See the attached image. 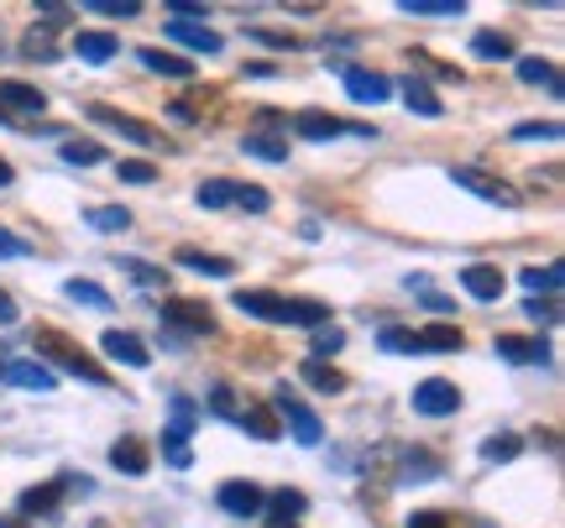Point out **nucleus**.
I'll use <instances>...</instances> for the list:
<instances>
[{
  "label": "nucleus",
  "instance_id": "e433bc0d",
  "mask_svg": "<svg viewBox=\"0 0 565 528\" xmlns=\"http://www.w3.org/2000/svg\"><path fill=\"white\" fill-rule=\"evenodd\" d=\"M58 497H63V487H32V492H21V513H53V508H58Z\"/></svg>",
  "mask_w": 565,
  "mask_h": 528
},
{
  "label": "nucleus",
  "instance_id": "de8ad7c7",
  "mask_svg": "<svg viewBox=\"0 0 565 528\" xmlns=\"http://www.w3.org/2000/svg\"><path fill=\"white\" fill-rule=\"evenodd\" d=\"M273 513H278V524L294 518V513H303V492H278V497H273Z\"/></svg>",
  "mask_w": 565,
  "mask_h": 528
},
{
  "label": "nucleus",
  "instance_id": "603ef678",
  "mask_svg": "<svg viewBox=\"0 0 565 528\" xmlns=\"http://www.w3.org/2000/svg\"><path fill=\"white\" fill-rule=\"evenodd\" d=\"M210 398H215V413H221V419H236V403H231V387H215V392H210Z\"/></svg>",
  "mask_w": 565,
  "mask_h": 528
},
{
  "label": "nucleus",
  "instance_id": "c756f323",
  "mask_svg": "<svg viewBox=\"0 0 565 528\" xmlns=\"http://www.w3.org/2000/svg\"><path fill=\"white\" fill-rule=\"evenodd\" d=\"M303 382L320 387V392H341L345 377L335 371V366H324V362H315V356H309V362H303Z\"/></svg>",
  "mask_w": 565,
  "mask_h": 528
},
{
  "label": "nucleus",
  "instance_id": "20e7f679",
  "mask_svg": "<svg viewBox=\"0 0 565 528\" xmlns=\"http://www.w3.org/2000/svg\"><path fill=\"white\" fill-rule=\"evenodd\" d=\"M450 183L466 188V194H477V200H487V204H503V209H519V204H524L503 179H492L482 168H450Z\"/></svg>",
  "mask_w": 565,
  "mask_h": 528
},
{
  "label": "nucleus",
  "instance_id": "ea45409f",
  "mask_svg": "<svg viewBox=\"0 0 565 528\" xmlns=\"http://www.w3.org/2000/svg\"><path fill=\"white\" fill-rule=\"evenodd\" d=\"M236 419H242V424L252 429L257 440H278V419H273L267 408H252V413H236Z\"/></svg>",
  "mask_w": 565,
  "mask_h": 528
},
{
  "label": "nucleus",
  "instance_id": "c03bdc74",
  "mask_svg": "<svg viewBox=\"0 0 565 528\" xmlns=\"http://www.w3.org/2000/svg\"><path fill=\"white\" fill-rule=\"evenodd\" d=\"M89 11H100V17H110V21H131L141 6H137V0H95Z\"/></svg>",
  "mask_w": 565,
  "mask_h": 528
},
{
  "label": "nucleus",
  "instance_id": "f03ea898",
  "mask_svg": "<svg viewBox=\"0 0 565 528\" xmlns=\"http://www.w3.org/2000/svg\"><path fill=\"white\" fill-rule=\"evenodd\" d=\"M38 362H58L68 377H84L89 387H105V382H110L100 366L84 356V346H74V341H68V335H58V330H38Z\"/></svg>",
  "mask_w": 565,
  "mask_h": 528
},
{
  "label": "nucleus",
  "instance_id": "09e8293b",
  "mask_svg": "<svg viewBox=\"0 0 565 528\" xmlns=\"http://www.w3.org/2000/svg\"><path fill=\"white\" fill-rule=\"evenodd\" d=\"M168 21H194V26H200L204 6H194V0H173V6H168Z\"/></svg>",
  "mask_w": 565,
  "mask_h": 528
},
{
  "label": "nucleus",
  "instance_id": "4d7b16f0",
  "mask_svg": "<svg viewBox=\"0 0 565 528\" xmlns=\"http://www.w3.org/2000/svg\"><path fill=\"white\" fill-rule=\"evenodd\" d=\"M38 17H47V21H63V17H68V11H63V6H53V0H42V6H38Z\"/></svg>",
  "mask_w": 565,
  "mask_h": 528
},
{
  "label": "nucleus",
  "instance_id": "4c0bfd02",
  "mask_svg": "<svg viewBox=\"0 0 565 528\" xmlns=\"http://www.w3.org/2000/svg\"><path fill=\"white\" fill-rule=\"evenodd\" d=\"M408 293H419V304L435 309V314H450V309H456L450 299H445V293H435V288L424 283V272H414V278H408Z\"/></svg>",
  "mask_w": 565,
  "mask_h": 528
},
{
  "label": "nucleus",
  "instance_id": "79ce46f5",
  "mask_svg": "<svg viewBox=\"0 0 565 528\" xmlns=\"http://www.w3.org/2000/svg\"><path fill=\"white\" fill-rule=\"evenodd\" d=\"M116 179H121V183H152V179H158V168L141 163V158H126V163L116 168Z\"/></svg>",
  "mask_w": 565,
  "mask_h": 528
},
{
  "label": "nucleus",
  "instance_id": "a18cd8bd",
  "mask_svg": "<svg viewBox=\"0 0 565 528\" xmlns=\"http://www.w3.org/2000/svg\"><path fill=\"white\" fill-rule=\"evenodd\" d=\"M194 419H200V413H194V403H189V398H173V429H168V434H183V440H189Z\"/></svg>",
  "mask_w": 565,
  "mask_h": 528
},
{
  "label": "nucleus",
  "instance_id": "2f4dec72",
  "mask_svg": "<svg viewBox=\"0 0 565 528\" xmlns=\"http://www.w3.org/2000/svg\"><path fill=\"white\" fill-rule=\"evenodd\" d=\"M377 346L393 351V356H419V335H414V330H393V325H387L383 335H377Z\"/></svg>",
  "mask_w": 565,
  "mask_h": 528
},
{
  "label": "nucleus",
  "instance_id": "b1692460",
  "mask_svg": "<svg viewBox=\"0 0 565 528\" xmlns=\"http://www.w3.org/2000/svg\"><path fill=\"white\" fill-rule=\"evenodd\" d=\"M242 152L263 158V163H288V142H282V137H267V131H252L242 142Z\"/></svg>",
  "mask_w": 565,
  "mask_h": 528
},
{
  "label": "nucleus",
  "instance_id": "052dcab7",
  "mask_svg": "<svg viewBox=\"0 0 565 528\" xmlns=\"http://www.w3.org/2000/svg\"><path fill=\"white\" fill-rule=\"evenodd\" d=\"M273 528H288V524H273Z\"/></svg>",
  "mask_w": 565,
  "mask_h": 528
},
{
  "label": "nucleus",
  "instance_id": "a211bd4d",
  "mask_svg": "<svg viewBox=\"0 0 565 528\" xmlns=\"http://www.w3.org/2000/svg\"><path fill=\"white\" fill-rule=\"evenodd\" d=\"M404 100H408V110H414V116H424V121H440V116H445L440 95H435L424 79H414V74H408V84H404Z\"/></svg>",
  "mask_w": 565,
  "mask_h": 528
},
{
  "label": "nucleus",
  "instance_id": "6ab92c4d",
  "mask_svg": "<svg viewBox=\"0 0 565 528\" xmlns=\"http://www.w3.org/2000/svg\"><path fill=\"white\" fill-rule=\"evenodd\" d=\"M137 58L147 63L152 74H162V79H189V74H194V63L179 58V53H162V47H141Z\"/></svg>",
  "mask_w": 565,
  "mask_h": 528
},
{
  "label": "nucleus",
  "instance_id": "f3484780",
  "mask_svg": "<svg viewBox=\"0 0 565 528\" xmlns=\"http://www.w3.org/2000/svg\"><path fill=\"white\" fill-rule=\"evenodd\" d=\"M74 53H79L84 63H95V68H100V63L121 58V42L110 37V32H79V37H74Z\"/></svg>",
  "mask_w": 565,
  "mask_h": 528
},
{
  "label": "nucleus",
  "instance_id": "dca6fc26",
  "mask_svg": "<svg viewBox=\"0 0 565 528\" xmlns=\"http://www.w3.org/2000/svg\"><path fill=\"white\" fill-rule=\"evenodd\" d=\"M173 42H183V47H194V53H204V58H215L221 53V37L210 32V26H194V21H168L162 26Z\"/></svg>",
  "mask_w": 565,
  "mask_h": 528
},
{
  "label": "nucleus",
  "instance_id": "7c9ffc66",
  "mask_svg": "<svg viewBox=\"0 0 565 528\" xmlns=\"http://www.w3.org/2000/svg\"><path fill=\"white\" fill-rule=\"evenodd\" d=\"M471 53H477V58H513V42H508L503 32H477V37H471Z\"/></svg>",
  "mask_w": 565,
  "mask_h": 528
},
{
  "label": "nucleus",
  "instance_id": "72a5a7b5",
  "mask_svg": "<svg viewBox=\"0 0 565 528\" xmlns=\"http://www.w3.org/2000/svg\"><path fill=\"white\" fill-rule=\"evenodd\" d=\"M408 17H461V0H404Z\"/></svg>",
  "mask_w": 565,
  "mask_h": 528
},
{
  "label": "nucleus",
  "instance_id": "6e6552de",
  "mask_svg": "<svg viewBox=\"0 0 565 528\" xmlns=\"http://www.w3.org/2000/svg\"><path fill=\"white\" fill-rule=\"evenodd\" d=\"M221 508L231 513V518H257V513L267 508V492L257 487V482H225V487H221Z\"/></svg>",
  "mask_w": 565,
  "mask_h": 528
},
{
  "label": "nucleus",
  "instance_id": "a878e982",
  "mask_svg": "<svg viewBox=\"0 0 565 528\" xmlns=\"http://www.w3.org/2000/svg\"><path fill=\"white\" fill-rule=\"evenodd\" d=\"M466 346V335L456 325H429L419 330V351H461Z\"/></svg>",
  "mask_w": 565,
  "mask_h": 528
},
{
  "label": "nucleus",
  "instance_id": "49530a36",
  "mask_svg": "<svg viewBox=\"0 0 565 528\" xmlns=\"http://www.w3.org/2000/svg\"><path fill=\"white\" fill-rule=\"evenodd\" d=\"M529 320H540V325H561V304H555V299H529Z\"/></svg>",
  "mask_w": 565,
  "mask_h": 528
},
{
  "label": "nucleus",
  "instance_id": "f257e3e1",
  "mask_svg": "<svg viewBox=\"0 0 565 528\" xmlns=\"http://www.w3.org/2000/svg\"><path fill=\"white\" fill-rule=\"evenodd\" d=\"M231 304L242 309V314H252V320H267V325L320 330V325H330V320H335L320 299H282V293H267V288H242Z\"/></svg>",
  "mask_w": 565,
  "mask_h": 528
},
{
  "label": "nucleus",
  "instance_id": "aec40b11",
  "mask_svg": "<svg viewBox=\"0 0 565 528\" xmlns=\"http://www.w3.org/2000/svg\"><path fill=\"white\" fill-rule=\"evenodd\" d=\"M179 267L204 272V278H231V272H236V262H231V257H210V251H194V246H183V251H179Z\"/></svg>",
  "mask_w": 565,
  "mask_h": 528
},
{
  "label": "nucleus",
  "instance_id": "864d4df0",
  "mask_svg": "<svg viewBox=\"0 0 565 528\" xmlns=\"http://www.w3.org/2000/svg\"><path fill=\"white\" fill-rule=\"evenodd\" d=\"M404 528H445V513H408Z\"/></svg>",
  "mask_w": 565,
  "mask_h": 528
},
{
  "label": "nucleus",
  "instance_id": "37998d69",
  "mask_svg": "<svg viewBox=\"0 0 565 528\" xmlns=\"http://www.w3.org/2000/svg\"><path fill=\"white\" fill-rule=\"evenodd\" d=\"M341 346H345V335L335 325H320V330H315V362H320V356H335Z\"/></svg>",
  "mask_w": 565,
  "mask_h": 528
},
{
  "label": "nucleus",
  "instance_id": "4be33fe9",
  "mask_svg": "<svg viewBox=\"0 0 565 528\" xmlns=\"http://www.w3.org/2000/svg\"><path fill=\"white\" fill-rule=\"evenodd\" d=\"M519 79H524V84H545L555 100L565 95V84H561V74H555V63H550V58H519Z\"/></svg>",
  "mask_w": 565,
  "mask_h": 528
},
{
  "label": "nucleus",
  "instance_id": "1a4fd4ad",
  "mask_svg": "<svg viewBox=\"0 0 565 528\" xmlns=\"http://www.w3.org/2000/svg\"><path fill=\"white\" fill-rule=\"evenodd\" d=\"M461 288L471 293V299H482V304H498V299H503V288H508V278L498 272V267L471 262V267H461Z\"/></svg>",
  "mask_w": 565,
  "mask_h": 528
},
{
  "label": "nucleus",
  "instance_id": "9d476101",
  "mask_svg": "<svg viewBox=\"0 0 565 528\" xmlns=\"http://www.w3.org/2000/svg\"><path fill=\"white\" fill-rule=\"evenodd\" d=\"M105 356H110V362H121V366H131V371H141V366H152V351L141 346L137 335H131V330H105Z\"/></svg>",
  "mask_w": 565,
  "mask_h": 528
},
{
  "label": "nucleus",
  "instance_id": "ddd939ff",
  "mask_svg": "<svg viewBox=\"0 0 565 528\" xmlns=\"http://www.w3.org/2000/svg\"><path fill=\"white\" fill-rule=\"evenodd\" d=\"M345 131H351V126L335 121V116H324V110H299V116H294V137H303V142H335Z\"/></svg>",
  "mask_w": 565,
  "mask_h": 528
},
{
  "label": "nucleus",
  "instance_id": "bb28decb",
  "mask_svg": "<svg viewBox=\"0 0 565 528\" xmlns=\"http://www.w3.org/2000/svg\"><path fill=\"white\" fill-rule=\"evenodd\" d=\"M63 293H68L74 304H84V309H110V293H105L100 283H84V278H68Z\"/></svg>",
  "mask_w": 565,
  "mask_h": 528
},
{
  "label": "nucleus",
  "instance_id": "5701e85b",
  "mask_svg": "<svg viewBox=\"0 0 565 528\" xmlns=\"http://www.w3.org/2000/svg\"><path fill=\"white\" fill-rule=\"evenodd\" d=\"M110 466L126 471V476H141V471L152 466V461H147L141 440H116V445H110Z\"/></svg>",
  "mask_w": 565,
  "mask_h": 528
},
{
  "label": "nucleus",
  "instance_id": "39448f33",
  "mask_svg": "<svg viewBox=\"0 0 565 528\" xmlns=\"http://www.w3.org/2000/svg\"><path fill=\"white\" fill-rule=\"evenodd\" d=\"M461 408V387L445 382V377H424L419 387H414V413H424V419H450Z\"/></svg>",
  "mask_w": 565,
  "mask_h": 528
},
{
  "label": "nucleus",
  "instance_id": "7ed1b4c3",
  "mask_svg": "<svg viewBox=\"0 0 565 528\" xmlns=\"http://www.w3.org/2000/svg\"><path fill=\"white\" fill-rule=\"evenodd\" d=\"M273 408L282 413V424H288V434H294V445H320L324 440V424H320V413L303 403L299 392H288V387H278L273 392Z\"/></svg>",
  "mask_w": 565,
  "mask_h": 528
},
{
  "label": "nucleus",
  "instance_id": "f8f14e48",
  "mask_svg": "<svg viewBox=\"0 0 565 528\" xmlns=\"http://www.w3.org/2000/svg\"><path fill=\"white\" fill-rule=\"evenodd\" d=\"M345 95H351L356 105H383L387 95H393V84H387L383 74H372V68H356V63H351V68H345Z\"/></svg>",
  "mask_w": 565,
  "mask_h": 528
},
{
  "label": "nucleus",
  "instance_id": "412c9836",
  "mask_svg": "<svg viewBox=\"0 0 565 528\" xmlns=\"http://www.w3.org/2000/svg\"><path fill=\"white\" fill-rule=\"evenodd\" d=\"M519 283L529 288V299H540V293H545V299H555V293H561V262L524 267V272H519Z\"/></svg>",
  "mask_w": 565,
  "mask_h": 528
},
{
  "label": "nucleus",
  "instance_id": "58836bf2",
  "mask_svg": "<svg viewBox=\"0 0 565 528\" xmlns=\"http://www.w3.org/2000/svg\"><path fill=\"white\" fill-rule=\"evenodd\" d=\"M89 225H95V230H126V225H131V209H121V204L89 209Z\"/></svg>",
  "mask_w": 565,
  "mask_h": 528
},
{
  "label": "nucleus",
  "instance_id": "6e6d98bb",
  "mask_svg": "<svg viewBox=\"0 0 565 528\" xmlns=\"http://www.w3.org/2000/svg\"><path fill=\"white\" fill-rule=\"evenodd\" d=\"M246 74H252V79H273L278 68H273V63H267V58H257V63H246Z\"/></svg>",
  "mask_w": 565,
  "mask_h": 528
},
{
  "label": "nucleus",
  "instance_id": "8fccbe9b",
  "mask_svg": "<svg viewBox=\"0 0 565 528\" xmlns=\"http://www.w3.org/2000/svg\"><path fill=\"white\" fill-rule=\"evenodd\" d=\"M17 257H32V246L21 241V236H6V230H0V262H17Z\"/></svg>",
  "mask_w": 565,
  "mask_h": 528
},
{
  "label": "nucleus",
  "instance_id": "423d86ee",
  "mask_svg": "<svg viewBox=\"0 0 565 528\" xmlns=\"http://www.w3.org/2000/svg\"><path fill=\"white\" fill-rule=\"evenodd\" d=\"M95 126H105V131H116V137H126V142H137V147H162V137L152 131L147 121H131V116H121V110H110V105H89L84 110Z\"/></svg>",
  "mask_w": 565,
  "mask_h": 528
},
{
  "label": "nucleus",
  "instance_id": "4468645a",
  "mask_svg": "<svg viewBox=\"0 0 565 528\" xmlns=\"http://www.w3.org/2000/svg\"><path fill=\"white\" fill-rule=\"evenodd\" d=\"M0 105H6V116H11V110H21V116H38V110H47V95H42L38 84L0 79Z\"/></svg>",
  "mask_w": 565,
  "mask_h": 528
},
{
  "label": "nucleus",
  "instance_id": "13d9d810",
  "mask_svg": "<svg viewBox=\"0 0 565 528\" xmlns=\"http://www.w3.org/2000/svg\"><path fill=\"white\" fill-rule=\"evenodd\" d=\"M6 183H11V163H6V158H0V188H6Z\"/></svg>",
  "mask_w": 565,
  "mask_h": 528
},
{
  "label": "nucleus",
  "instance_id": "0eeeda50",
  "mask_svg": "<svg viewBox=\"0 0 565 528\" xmlns=\"http://www.w3.org/2000/svg\"><path fill=\"white\" fill-rule=\"evenodd\" d=\"M162 325L183 330V335H210V330H215V314H210V304H200V299H168V304H162Z\"/></svg>",
  "mask_w": 565,
  "mask_h": 528
},
{
  "label": "nucleus",
  "instance_id": "393cba45",
  "mask_svg": "<svg viewBox=\"0 0 565 528\" xmlns=\"http://www.w3.org/2000/svg\"><path fill=\"white\" fill-rule=\"evenodd\" d=\"M519 455H524V440H519V434H492L482 445L487 466H508V461H519Z\"/></svg>",
  "mask_w": 565,
  "mask_h": 528
},
{
  "label": "nucleus",
  "instance_id": "f704fd0d",
  "mask_svg": "<svg viewBox=\"0 0 565 528\" xmlns=\"http://www.w3.org/2000/svg\"><path fill=\"white\" fill-rule=\"evenodd\" d=\"M513 137L519 142H561V121H519Z\"/></svg>",
  "mask_w": 565,
  "mask_h": 528
},
{
  "label": "nucleus",
  "instance_id": "bf43d9fd",
  "mask_svg": "<svg viewBox=\"0 0 565 528\" xmlns=\"http://www.w3.org/2000/svg\"><path fill=\"white\" fill-rule=\"evenodd\" d=\"M0 528H21V524H0Z\"/></svg>",
  "mask_w": 565,
  "mask_h": 528
},
{
  "label": "nucleus",
  "instance_id": "c85d7f7f",
  "mask_svg": "<svg viewBox=\"0 0 565 528\" xmlns=\"http://www.w3.org/2000/svg\"><path fill=\"white\" fill-rule=\"evenodd\" d=\"M231 204H242L252 215H267V209H273V194H267L263 183H236V188H231Z\"/></svg>",
  "mask_w": 565,
  "mask_h": 528
},
{
  "label": "nucleus",
  "instance_id": "9b49d317",
  "mask_svg": "<svg viewBox=\"0 0 565 528\" xmlns=\"http://www.w3.org/2000/svg\"><path fill=\"white\" fill-rule=\"evenodd\" d=\"M492 351L503 356V362H524V366H545L550 362V346L540 335H498Z\"/></svg>",
  "mask_w": 565,
  "mask_h": 528
},
{
  "label": "nucleus",
  "instance_id": "a19ab883",
  "mask_svg": "<svg viewBox=\"0 0 565 528\" xmlns=\"http://www.w3.org/2000/svg\"><path fill=\"white\" fill-rule=\"evenodd\" d=\"M116 267H121V272H131V278H137L141 288H158L162 278H168L162 267H152V262H137V257H121V262H116Z\"/></svg>",
  "mask_w": 565,
  "mask_h": 528
},
{
  "label": "nucleus",
  "instance_id": "473e14b6",
  "mask_svg": "<svg viewBox=\"0 0 565 528\" xmlns=\"http://www.w3.org/2000/svg\"><path fill=\"white\" fill-rule=\"evenodd\" d=\"M162 461H168V466H179V471H189L194 466V450H189L183 434H168V429H162Z\"/></svg>",
  "mask_w": 565,
  "mask_h": 528
},
{
  "label": "nucleus",
  "instance_id": "c9c22d12",
  "mask_svg": "<svg viewBox=\"0 0 565 528\" xmlns=\"http://www.w3.org/2000/svg\"><path fill=\"white\" fill-rule=\"evenodd\" d=\"M105 158V147L100 142H63V163H74V168H95Z\"/></svg>",
  "mask_w": 565,
  "mask_h": 528
},
{
  "label": "nucleus",
  "instance_id": "5fc2aeb1",
  "mask_svg": "<svg viewBox=\"0 0 565 528\" xmlns=\"http://www.w3.org/2000/svg\"><path fill=\"white\" fill-rule=\"evenodd\" d=\"M0 325H17V299L11 293H0Z\"/></svg>",
  "mask_w": 565,
  "mask_h": 528
},
{
  "label": "nucleus",
  "instance_id": "3c124183",
  "mask_svg": "<svg viewBox=\"0 0 565 528\" xmlns=\"http://www.w3.org/2000/svg\"><path fill=\"white\" fill-rule=\"evenodd\" d=\"M246 32H252V37H263L267 47H299V42L288 37V32H267V26H246Z\"/></svg>",
  "mask_w": 565,
  "mask_h": 528
},
{
  "label": "nucleus",
  "instance_id": "cd10ccee",
  "mask_svg": "<svg viewBox=\"0 0 565 528\" xmlns=\"http://www.w3.org/2000/svg\"><path fill=\"white\" fill-rule=\"evenodd\" d=\"M231 188H236L231 179H204L200 188H194V204H200V209H225V204H231Z\"/></svg>",
  "mask_w": 565,
  "mask_h": 528
},
{
  "label": "nucleus",
  "instance_id": "2eb2a0df",
  "mask_svg": "<svg viewBox=\"0 0 565 528\" xmlns=\"http://www.w3.org/2000/svg\"><path fill=\"white\" fill-rule=\"evenodd\" d=\"M0 377H11V382L26 387V392H53V387H58V377H53L42 362H6Z\"/></svg>",
  "mask_w": 565,
  "mask_h": 528
}]
</instances>
